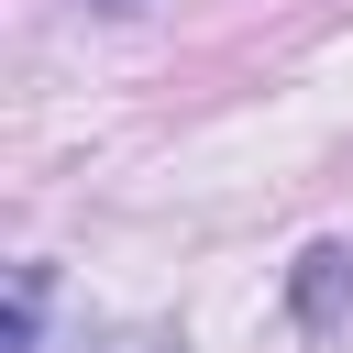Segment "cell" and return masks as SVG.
Returning a JSON list of instances; mask_svg holds the SVG:
<instances>
[{
  "label": "cell",
  "mask_w": 353,
  "mask_h": 353,
  "mask_svg": "<svg viewBox=\"0 0 353 353\" xmlns=\"http://www.w3.org/2000/svg\"><path fill=\"white\" fill-rule=\"evenodd\" d=\"M110 11H121V0H110Z\"/></svg>",
  "instance_id": "cell-3"
},
{
  "label": "cell",
  "mask_w": 353,
  "mask_h": 353,
  "mask_svg": "<svg viewBox=\"0 0 353 353\" xmlns=\"http://www.w3.org/2000/svg\"><path fill=\"white\" fill-rule=\"evenodd\" d=\"M298 320H309V331H342V320H353V254H342V243H320V254L298 265Z\"/></svg>",
  "instance_id": "cell-1"
},
{
  "label": "cell",
  "mask_w": 353,
  "mask_h": 353,
  "mask_svg": "<svg viewBox=\"0 0 353 353\" xmlns=\"http://www.w3.org/2000/svg\"><path fill=\"white\" fill-rule=\"evenodd\" d=\"M99 353H176V342H165V331H110Z\"/></svg>",
  "instance_id": "cell-2"
}]
</instances>
